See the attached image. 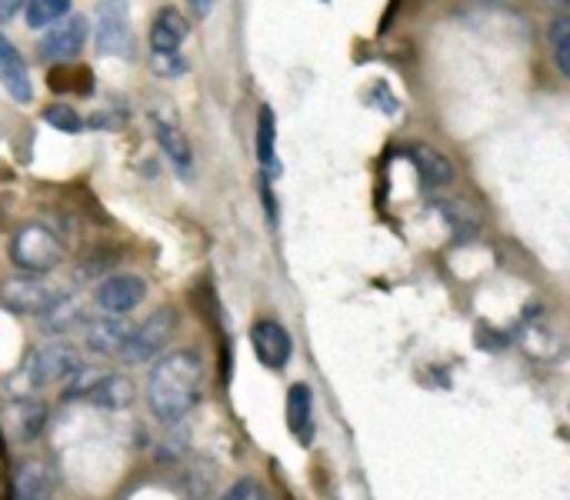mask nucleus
I'll use <instances>...</instances> for the list:
<instances>
[{
	"label": "nucleus",
	"mask_w": 570,
	"mask_h": 500,
	"mask_svg": "<svg viewBox=\"0 0 570 500\" xmlns=\"http://www.w3.org/2000/svg\"><path fill=\"white\" fill-rule=\"evenodd\" d=\"M204 394V357L197 351L164 354L147 378V408L157 421H184Z\"/></svg>",
	"instance_id": "obj_1"
},
{
	"label": "nucleus",
	"mask_w": 570,
	"mask_h": 500,
	"mask_svg": "<svg viewBox=\"0 0 570 500\" xmlns=\"http://www.w3.org/2000/svg\"><path fill=\"white\" fill-rule=\"evenodd\" d=\"M134 398H137V391H134L130 378L114 374V371H97V367L94 371L80 367L63 388V401H87L104 411H124L134 404Z\"/></svg>",
	"instance_id": "obj_2"
},
{
	"label": "nucleus",
	"mask_w": 570,
	"mask_h": 500,
	"mask_svg": "<svg viewBox=\"0 0 570 500\" xmlns=\"http://www.w3.org/2000/svg\"><path fill=\"white\" fill-rule=\"evenodd\" d=\"M10 261L23 274H47L63 261V244L60 237L43 227V224H23L10 237Z\"/></svg>",
	"instance_id": "obj_3"
},
{
	"label": "nucleus",
	"mask_w": 570,
	"mask_h": 500,
	"mask_svg": "<svg viewBox=\"0 0 570 500\" xmlns=\"http://www.w3.org/2000/svg\"><path fill=\"white\" fill-rule=\"evenodd\" d=\"M177 311L174 307H157L144 324L130 327L124 347H120V361L124 364H144L154 361L157 354H164V347L170 344L174 331H177Z\"/></svg>",
	"instance_id": "obj_4"
},
{
	"label": "nucleus",
	"mask_w": 570,
	"mask_h": 500,
	"mask_svg": "<svg viewBox=\"0 0 570 500\" xmlns=\"http://www.w3.org/2000/svg\"><path fill=\"white\" fill-rule=\"evenodd\" d=\"M0 301L7 311L13 314H33V317H43L50 314L60 301H67V287L40 277V274H27V277H17L10 284H3L0 291Z\"/></svg>",
	"instance_id": "obj_5"
},
{
	"label": "nucleus",
	"mask_w": 570,
	"mask_h": 500,
	"mask_svg": "<svg viewBox=\"0 0 570 500\" xmlns=\"http://www.w3.org/2000/svg\"><path fill=\"white\" fill-rule=\"evenodd\" d=\"M87 40H90V20L83 13H67L40 40V57L50 63H70L83 53Z\"/></svg>",
	"instance_id": "obj_6"
},
{
	"label": "nucleus",
	"mask_w": 570,
	"mask_h": 500,
	"mask_svg": "<svg viewBox=\"0 0 570 500\" xmlns=\"http://www.w3.org/2000/svg\"><path fill=\"white\" fill-rule=\"evenodd\" d=\"M80 367H83V361L70 344H50L30 357L27 378L33 388H57V384H67Z\"/></svg>",
	"instance_id": "obj_7"
},
{
	"label": "nucleus",
	"mask_w": 570,
	"mask_h": 500,
	"mask_svg": "<svg viewBox=\"0 0 570 500\" xmlns=\"http://www.w3.org/2000/svg\"><path fill=\"white\" fill-rule=\"evenodd\" d=\"M97 40L104 53L130 57L134 50V30H130V10L127 0H100L97 3Z\"/></svg>",
	"instance_id": "obj_8"
},
{
	"label": "nucleus",
	"mask_w": 570,
	"mask_h": 500,
	"mask_svg": "<svg viewBox=\"0 0 570 500\" xmlns=\"http://www.w3.org/2000/svg\"><path fill=\"white\" fill-rule=\"evenodd\" d=\"M147 297V281L137 274H110L104 277V284L97 287L94 301L107 317H127L130 311H137Z\"/></svg>",
	"instance_id": "obj_9"
},
{
	"label": "nucleus",
	"mask_w": 570,
	"mask_h": 500,
	"mask_svg": "<svg viewBox=\"0 0 570 500\" xmlns=\"http://www.w3.org/2000/svg\"><path fill=\"white\" fill-rule=\"evenodd\" d=\"M250 344H254L257 361L267 371H284L291 354H294V341L284 331V324H277V321H257L250 327Z\"/></svg>",
	"instance_id": "obj_10"
},
{
	"label": "nucleus",
	"mask_w": 570,
	"mask_h": 500,
	"mask_svg": "<svg viewBox=\"0 0 570 500\" xmlns=\"http://www.w3.org/2000/svg\"><path fill=\"white\" fill-rule=\"evenodd\" d=\"M3 428L10 434V441L17 444H33L40 438V431L47 428V404L37 398H17L7 404L3 411Z\"/></svg>",
	"instance_id": "obj_11"
},
{
	"label": "nucleus",
	"mask_w": 570,
	"mask_h": 500,
	"mask_svg": "<svg viewBox=\"0 0 570 500\" xmlns=\"http://www.w3.org/2000/svg\"><path fill=\"white\" fill-rule=\"evenodd\" d=\"M407 160L414 164L417 177L424 187L438 190V187H448L454 184V164L448 154H441L438 147H428V144H407Z\"/></svg>",
	"instance_id": "obj_12"
},
{
	"label": "nucleus",
	"mask_w": 570,
	"mask_h": 500,
	"mask_svg": "<svg viewBox=\"0 0 570 500\" xmlns=\"http://www.w3.org/2000/svg\"><path fill=\"white\" fill-rule=\"evenodd\" d=\"M0 87H3L17 104H30V100H33L30 70H27L20 50L3 37V30H0Z\"/></svg>",
	"instance_id": "obj_13"
},
{
	"label": "nucleus",
	"mask_w": 570,
	"mask_h": 500,
	"mask_svg": "<svg viewBox=\"0 0 570 500\" xmlns=\"http://www.w3.org/2000/svg\"><path fill=\"white\" fill-rule=\"evenodd\" d=\"M187 33H190L187 17L174 7H164L150 23V50L154 53H180Z\"/></svg>",
	"instance_id": "obj_14"
},
{
	"label": "nucleus",
	"mask_w": 570,
	"mask_h": 500,
	"mask_svg": "<svg viewBox=\"0 0 570 500\" xmlns=\"http://www.w3.org/2000/svg\"><path fill=\"white\" fill-rule=\"evenodd\" d=\"M13 500H53V471L43 461H20L13 471Z\"/></svg>",
	"instance_id": "obj_15"
},
{
	"label": "nucleus",
	"mask_w": 570,
	"mask_h": 500,
	"mask_svg": "<svg viewBox=\"0 0 570 500\" xmlns=\"http://www.w3.org/2000/svg\"><path fill=\"white\" fill-rule=\"evenodd\" d=\"M287 431L301 444H311V438H314V391H311V384H294L287 391Z\"/></svg>",
	"instance_id": "obj_16"
},
{
	"label": "nucleus",
	"mask_w": 570,
	"mask_h": 500,
	"mask_svg": "<svg viewBox=\"0 0 570 500\" xmlns=\"http://www.w3.org/2000/svg\"><path fill=\"white\" fill-rule=\"evenodd\" d=\"M127 334H130V327L120 317H100V321H90L87 324V347L94 354L114 357V354H120Z\"/></svg>",
	"instance_id": "obj_17"
},
{
	"label": "nucleus",
	"mask_w": 570,
	"mask_h": 500,
	"mask_svg": "<svg viewBox=\"0 0 570 500\" xmlns=\"http://www.w3.org/2000/svg\"><path fill=\"white\" fill-rule=\"evenodd\" d=\"M157 144H160V150L167 154L170 167H174L180 177H190V170H194V150H190V144H187L184 130H180L177 124L160 120V124H157Z\"/></svg>",
	"instance_id": "obj_18"
},
{
	"label": "nucleus",
	"mask_w": 570,
	"mask_h": 500,
	"mask_svg": "<svg viewBox=\"0 0 570 500\" xmlns=\"http://www.w3.org/2000/svg\"><path fill=\"white\" fill-rule=\"evenodd\" d=\"M40 321H43V327H47L50 334H73V331H87L90 314H87L83 307H77V304L67 297V301H60L50 314H43Z\"/></svg>",
	"instance_id": "obj_19"
},
{
	"label": "nucleus",
	"mask_w": 570,
	"mask_h": 500,
	"mask_svg": "<svg viewBox=\"0 0 570 500\" xmlns=\"http://www.w3.org/2000/svg\"><path fill=\"white\" fill-rule=\"evenodd\" d=\"M257 160L264 174L277 164V120L271 107H261V117H257Z\"/></svg>",
	"instance_id": "obj_20"
},
{
	"label": "nucleus",
	"mask_w": 570,
	"mask_h": 500,
	"mask_svg": "<svg viewBox=\"0 0 570 500\" xmlns=\"http://www.w3.org/2000/svg\"><path fill=\"white\" fill-rule=\"evenodd\" d=\"M47 80L53 90H67V94H80V97H90V90H94V73L83 67H70V63L53 67Z\"/></svg>",
	"instance_id": "obj_21"
},
{
	"label": "nucleus",
	"mask_w": 570,
	"mask_h": 500,
	"mask_svg": "<svg viewBox=\"0 0 570 500\" xmlns=\"http://www.w3.org/2000/svg\"><path fill=\"white\" fill-rule=\"evenodd\" d=\"M70 13V0H27V27L43 30Z\"/></svg>",
	"instance_id": "obj_22"
},
{
	"label": "nucleus",
	"mask_w": 570,
	"mask_h": 500,
	"mask_svg": "<svg viewBox=\"0 0 570 500\" xmlns=\"http://www.w3.org/2000/svg\"><path fill=\"white\" fill-rule=\"evenodd\" d=\"M551 47H554V60H558V70L570 77V17L568 13H558L554 23H551Z\"/></svg>",
	"instance_id": "obj_23"
},
{
	"label": "nucleus",
	"mask_w": 570,
	"mask_h": 500,
	"mask_svg": "<svg viewBox=\"0 0 570 500\" xmlns=\"http://www.w3.org/2000/svg\"><path fill=\"white\" fill-rule=\"evenodd\" d=\"M43 120L53 130H63V134H80L83 130V117L70 104H50V107H43Z\"/></svg>",
	"instance_id": "obj_24"
},
{
	"label": "nucleus",
	"mask_w": 570,
	"mask_h": 500,
	"mask_svg": "<svg viewBox=\"0 0 570 500\" xmlns=\"http://www.w3.org/2000/svg\"><path fill=\"white\" fill-rule=\"evenodd\" d=\"M220 500H274V498H271V491H267L264 484H257V481L244 478V481H237L230 491H224V498Z\"/></svg>",
	"instance_id": "obj_25"
},
{
	"label": "nucleus",
	"mask_w": 570,
	"mask_h": 500,
	"mask_svg": "<svg viewBox=\"0 0 570 500\" xmlns=\"http://www.w3.org/2000/svg\"><path fill=\"white\" fill-rule=\"evenodd\" d=\"M154 70L164 73V77H170V73L177 77V73L187 70V60L180 53H154Z\"/></svg>",
	"instance_id": "obj_26"
},
{
	"label": "nucleus",
	"mask_w": 570,
	"mask_h": 500,
	"mask_svg": "<svg viewBox=\"0 0 570 500\" xmlns=\"http://www.w3.org/2000/svg\"><path fill=\"white\" fill-rule=\"evenodd\" d=\"M261 194H264V207H267V220L277 224V210H274V194H271V184L261 180Z\"/></svg>",
	"instance_id": "obj_27"
},
{
	"label": "nucleus",
	"mask_w": 570,
	"mask_h": 500,
	"mask_svg": "<svg viewBox=\"0 0 570 500\" xmlns=\"http://www.w3.org/2000/svg\"><path fill=\"white\" fill-rule=\"evenodd\" d=\"M27 0H0V23L3 20H10L13 13H20V7H23Z\"/></svg>",
	"instance_id": "obj_28"
},
{
	"label": "nucleus",
	"mask_w": 570,
	"mask_h": 500,
	"mask_svg": "<svg viewBox=\"0 0 570 500\" xmlns=\"http://www.w3.org/2000/svg\"><path fill=\"white\" fill-rule=\"evenodd\" d=\"M190 3V10L204 20V17H210V10H214V0H187Z\"/></svg>",
	"instance_id": "obj_29"
},
{
	"label": "nucleus",
	"mask_w": 570,
	"mask_h": 500,
	"mask_svg": "<svg viewBox=\"0 0 570 500\" xmlns=\"http://www.w3.org/2000/svg\"><path fill=\"white\" fill-rule=\"evenodd\" d=\"M554 3H568V0H554Z\"/></svg>",
	"instance_id": "obj_30"
}]
</instances>
